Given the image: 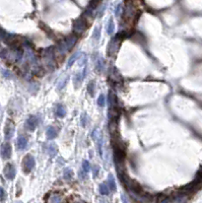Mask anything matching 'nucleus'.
<instances>
[{"label": "nucleus", "mask_w": 202, "mask_h": 203, "mask_svg": "<svg viewBox=\"0 0 202 203\" xmlns=\"http://www.w3.org/2000/svg\"><path fill=\"white\" fill-rule=\"evenodd\" d=\"M77 42V37L76 36H69L66 39H64L63 41H61L59 43L57 47V52L61 55H64L65 53H67L68 51H70L73 48V46L76 44Z\"/></svg>", "instance_id": "nucleus-1"}, {"label": "nucleus", "mask_w": 202, "mask_h": 203, "mask_svg": "<svg viewBox=\"0 0 202 203\" xmlns=\"http://www.w3.org/2000/svg\"><path fill=\"white\" fill-rule=\"evenodd\" d=\"M35 158L31 154H27L24 158V160H22V170H24V173L29 174V172H31V170L35 168Z\"/></svg>", "instance_id": "nucleus-2"}, {"label": "nucleus", "mask_w": 202, "mask_h": 203, "mask_svg": "<svg viewBox=\"0 0 202 203\" xmlns=\"http://www.w3.org/2000/svg\"><path fill=\"white\" fill-rule=\"evenodd\" d=\"M4 175H5L6 179L12 180L15 177V168L12 164H7L4 169Z\"/></svg>", "instance_id": "nucleus-3"}, {"label": "nucleus", "mask_w": 202, "mask_h": 203, "mask_svg": "<svg viewBox=\"0 0 202 203\" xmlns=\"http://www.w3.org/2000/svg\"><path fill=\"white\" fill-rule=\"evenodd\" d=\"M187 200H188L187 194L178 192L171 198V203H186Z\"/></svg>", "instance_id": "nucleus-4"}, {"label": "nucleus", "mask_w": 202, "mask_h": 203, "mask_svg": "<svg viewBox=\"0 0 202 203\" xmlns=\"http://www.w3.org/2000/svg\"><path fill=\"white\" fill-rule=\"evenodd\" d=\"M1 156L4 160H8L11 156V146L9 143H4L1 146Z\"/></svg>", "instance_id": "nucleus-5"}, {"label": "nucleus", "mask_w": 202, "mask_h": 203, "mask_svg": "<svg viewBox=\"0 0 202 203\" xmlns=\"http://www.w3.org/2000/svg\"><path fill=\"white\" fill-rule=\"evenodd\" d=\"M38 123H39V119L38 117L36 116H31L27 120V123H26V127L29 129V130H35V128L37 127Z\"/></svg>", "instance_id": "nucleus-6"}, {"label": "nucleus", "mask_w": 202, "mask_h": 203, "mask_svg": "<svg viewBox=\"0 0 202 203\" xmlns=\"http://www.w3.org/2000/svg\"><path fill=\"white\" fill-rule=\"evenodd\" d=\"M16 146H17L18 150H24L28 146V138L24 135L20 136L16 141Z\"/></svg>", "instance_id": "nucleus-7"}, {"label": "nucleus", "mask_w": 202, "mask_h": 203, "mask_svg": "<svg viewBox=\"0 0 202 203\" xmlns=\"http://www.w3.org/2000/svg\"><path fill=\"white\" fill-rule=\"evenodd\" d=\"M14 133V125L11 121H8L6 123V127H5V137L6 139H10V138L13 136Z\"/></svg>", "instance_id": "nucleus-8"}, {"label": "nucleus", "mask_w": 202, "mask_h": 203, "mask_svg": "<svg viewBox=\"0 0 202 203\" xmlns=\"http://www.w3.org/2000/svg\"><path fill=\"white\" fill-rule=\"evenodd\" d=\"M56 116L59 117V118H63V117H65V115H66V109H65V107L63 106V105H57V107H56V112H55Z\"/></svg>", "instance_id": "nucleus-9"}, {"label": "nucleus", "mask_w": 202, "mask_h": 203, "mask_svg": "<svg viewBox=\"0 0 202 203\" xmlns=\"http://www.w3.org/2000/svg\"><path fill=\"white\" fill-rule=\"evenodd\" d=\"M108 185L109 187H110V190L113 192H115L116 190H117V186H116V182H115V179L114 177H113L112 174H110L108 177Z\"/></svg>", "instance_id": "nucleus-10"}, {"label": "nucleus", "mask_w": 202, "mask_h": 203, "mask_svg": "<svg viewBox=\"0 0 202 203\" xmlns=\"http://www.w3.org/2000/svg\"><path fill=\"white\" fill-rule=\"evenodd\" d=\"M85 72H78V73H76L75 74V76H74V85L76 87V89H77V87H78L79 84H81V81H82V78L85 77Z\"/></svg>", "instance_id": "nucleus-11"}, {"label": "nucleus", "mask_w": 202, "mask_h": 203, "mask_svg": "<svg viewBox=\"0 0 202 203\" xmlns=\"http://www.w3.org/2000/svg\"><path fill=\"white\" fill-rule=\"evenodd\" d=\"M46 133H47V137L49 138V139H53V138H55L56 136H57V130H56V128L53 126L48 127L47 132Z\"/></svg>", "instance_id": "nucleus-12"}, {"label": "nucleus", "mask_w": 202, "mask_h": 203, "mask_svg": "<svg viewBox=\"0 0 202 203\" xmlns=\"http://www.w3.org/2000/svg\"><path fill=\"white\" fill-rule=\"evenodd\" d=\"M99 190H100V193L102 194V195H109V194H110V187H109V185L106 183L101 184Z\"/></svg>", "instance_id": "nucleus-13"}, {"label": "nucleus", "mask_w": 202, "mask_h": 203, "mask_svg": "<svg viewBox=\"0 0 202 203\" xmlns=\"http://www.w3.org/2000/svg\"><path fill=\"white\" fill-rule=\"evenodd\" d=\"M47 151L50 156H54L56 154V152H57V147H56L54 143H50L47 147Z\"/></svg>", "instance_id": "nucleus-14"}, {"label": "nucleus", "mask_w": 202, "mask_h": 203, "mask_svg": "<svg viewBox=\"0 0 202 203\" xmlns=\"http://www.w3.org/2000/svg\"><path fill=\"white\" fill-rule=\"evenodd\" d=\"M85 28H87V26H85L83 22H80V24H74V31L76 33H78V34H81V33H83L85 32Z\"/></svg>", "instance_id": "nucleus-15"}, {"label": "nucleus", "mask_w": 202, "mask_h": 203, "mask_svg": "<svg viewBox=\"0 0 202 203\" xmlns=\"http://www.w3.org/2000/svg\"><path fill=\"white\" fill-rule=\"evenodd\" d=\"M63 177H64V179L67 180V181H69V180L72 179V177H73L72 170H70V169H68V168L65 169L64 170V173H63Z\"/></svg>", "instance_id": "nucleus-16"}, {"label": "nucleus", "mask_w": 202, "mask_h": 203, "mask_svg": "<svg viewBox=\"0 0 202 203\" xmlns=\"http://www.w3.org/2000/svg\"><path fill=\"white\" fill-rule=\"evenodd\" d=\"M96 68L98 71H103V69H104V60H103V58H99V59H96Z\"/></svg>", "instance_id": "nucleus-17"}, {"label": "nucleus", "mask_w": 202, "mask_h": 203, "mask_svg": "<svg viewBox=\"0 0 202 203\" xmlns=\"http://www.w3.org/2000/svg\"><path fill=\"white\" fill-rule=\"evenodd\" d=\"M62 201V198L59 194H54L50 197V203H60Z\"/></svg>", "instance_id": "nucleus-18"}, {"label": "nucleus", "mask_w": 202, "mask_h": 203, "mask_svg": "<svg viewBox=\"0 0 202 203\" xmlns=\"http://www.w3.org/2000/svg\"><path fill=\"white\" fill-rule=\"evenodd\" d=\"M79 54H80V53H79V52H77V53L73 54V56H72V57L70 58V59H69V61H68V64H67V66H68V67H70V66L72 65V64L74 63V62L76 61L77 59H78V58H79V56H80V55H79Z\"/></svg>", "instance_id": "nucleus-19"}, {"label": "nucleus", "mask_w": 202, "mask_h": 203, "mask_svg": "<svg viewBox=\"0 0 202 203\" xmlns=\"http://www.w3.org/2000/svg\"><path fill=\"white\" fill-rule=\"evenodd\" d=\"M87 91L90 96H94V82L92 81V82L88 83L87 85Z\"/></svg>", "instance_id": "nucleus-20"}, {"label": "nucleus", "mask_w": 202, "mask_h": 203, "mask_svg": "<svg viewBox=\"0 0 202 203\" xmlns=\"http://www.w3.org/2000/svg\"><path fill=\"white\" fill-rule=\"evenodd\" d=\"M83 170V171L85 172V173H88V172L90 171V165H89V163L87 162V160H83L82 162V168H81Z\"/></svg>", "instance_id": "nucleus-21"}, {"label": "nucleus", "mask_w": 202, "mask_h": 203, "mask_svg": "<svg viewBox=\"0 0 202 203\" xmlns=\"http://www.w3.org/2000/svg\"><path fill=\"white\" fill-rule=\"evenodd\" d=\"M92 38H94V41L98 42L99 40H100L101 38V32H100V28H96V30H94V36H92Z\"/></svg>", "instance_id": "nucleus-22"}, {"label": "nucleus", "mask_w": 202, "mask_h": 203, "mask_svg": "<svg viewBox=\"0 0 202 203\" xmlns=\"http://www.w3.org/2000/svg\"><path fill=\"white\" fill-rule=\"evenodd\" d=\"M105 104H106L105 96H104V95H100V97L98 98V105H99L100 107H104Z\"/></svg>", "instance_id": "nucleus-23"}, {"label": "nucleus", "mask_w": 202, "mask_h": 203, "mask_svg": "<svg viewBox=\"0 0 202 203\" xmlns=\"http://www.w3.org/2000/svg\"><path fill=\"white\" fill-rule=\"evenodd\" d=\"M114 22H112V20H110V22H109V26H108V29H107V30H108V34L109 35H112L113 33H114Z\"/></svg>", "instance_id": "nucleus-24"}, {"label": "nucleus", "mask_w": 202, "mask_h": 203, "mask_svg": "<svg viewBox=\"0 0 202 203\" xmlns=\"http://www.w3.org/2000/svg\"><path fill=\"white\" fill-rule=\"evenodd\" d=\"M99 171H100V167H99V166H94V168H92V173H94V177H96V176H98Z\"/></svg>", "instance_id": "nucleus-25"}, {"label": "nucleus", "mask_w": 202, "mask_h": 203, "mask_svg": "<svg viewBox=\"0 0 202 203\" xmlns=\"http://www.w3.org/2000/svg\"><path fill=\"white\" fill-rule=\"evenodd\" d=\"M3 75H4V77H7V78H12V74L9 72V71L3 70Z\"/></svg>", "instance_id": "nucleus-26"}, {"label": "nucleus", "mask_w": 202, "mask_h": 203, "mask_svg": "<svg viewBox=\"0 0 202 203\" xmlns=\"http://www.w3.org/2000/svg\"><path fill=\"white\" fill-rule=\"evenodd\" d=\"M0 191H1V201H3L4 198H5V191H4L3 188H1V189H0Z\"/></svg>", "instance_id": "nucleus-27"}, {"label": "nucleus", "mask_w": 202, "mask_h": 203, "mask_svg": "<svg viewBox=\"0 0 202 203\" xmlns=\"http://www.w3.org/2000/svg\"><path fill=\"white\" fill-rule=\"evenodd\" d=\"M121 200L123 203H129V201L127 200V198H126L125 195H121Z\"/></svg>", "instance_id": "nucleus-28"}, {"label": "nucleus", "mask_w": 202, "mask_h": 203, "mask_svg": "<svg viewBox=\"0 0 202 203\" xmlns=\"http://www.w3.org/2000/svg\"><path fill=\"white\" fill-rule=\"evenodd\" d=\"M15 203H22V202H20V201H17V202H15Z\"/></svg>", "instance_id": "nucleus-29"}, {"label": "nucleus", "mask_w": 202, "mask_h": 203, "mask_svg": "<svg viewBox=\"0 0 202 203\" xmlns=\"http://www.w3.org/2000/svg\"><path fill=\"white\" fill-rule=\"evenodd\" d=\"M101 203H105V202H101Z\"/></svg>", "instance_id": "nucleus-30"}]
</instances>
